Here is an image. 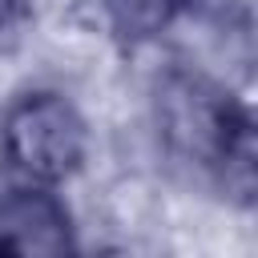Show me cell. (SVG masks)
<instances>
[{
  "mask_svg": "<svg viewBox=\"0 0 258 258\" xmlns=\"http://www.w3.org/2000/svg\"><path fill=\"white\" fill-rule=\"evenodd\" d=\"M161 129L169 145L202 165H214L222 181L250 198L254 189V125L242 105L202 77H169L161 85Z\"/></svg>",
  "mask_w": 258,
  "mask_h": 258,
  "instance_id": "obj_1",
  "label": "cell"
},
{
  "mask_svg": "<svg viewBox=\"0 0 258 258\" xmlns=\"http://www.w3.org/2000/svg\"><path fill=\"white\" fill-rule=\"evenodd\" d=\"M4 149L20 173L40 185L69 177L85 157V121L56 93H32L4 117Z\"/></svg>",
  "mask_w": 258,
  "mask_h": 258,
  "instance_id": "obj_2",
  "label": "cell"
},
{
  "mask_svg": "<svg viewBox=\"0 0 258 258\" xmlns=\"http://www.w3.org/2000/svg\"><path fill=\"white\" fill-rule=\"evenodd\" d=\"M0 258H77L69 210L48 189H12L0 202Z\"/></svg>",
  "mask_w": 258,
  "mask_h": 258,
  "instance_id": "obj_3",
  "label": "cell"
},
{
  "mask_svg": "<svg viewBox=\"0 0 258 258\" xmlns=\"http://www.w3.org/2000/svg\"><path fill=\"white\" fill-rule=\"evenodd\" d=\"M181 0H109V16L113 28L129 40H149L157 36L173 16H177Z\"/></svg>",
  "mask_w": 258,
  "mask_h": 258,
  "instance_id": "obj_4",
  "label": "cell"
},
{
  "mask_svg": "<svg viewBox=\"0 0 258 258\" xmlns=\"http://www.w3.org/2000/svg\"><path fill=\"white\" fill-rule=\"evenodd\" d=\"M24 12V0H0V24H12Z\"/></svg>",
  "mask_w": 258,
  "mask_h": 258,
  "instance_id": "obj_5",
  "label": "cell"
}]
</instances>
